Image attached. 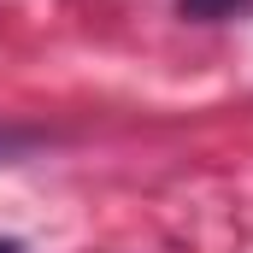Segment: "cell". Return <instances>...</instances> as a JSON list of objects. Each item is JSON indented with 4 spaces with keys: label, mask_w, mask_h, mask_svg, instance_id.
I'll return each mask as SVG.
<instances>
[{
    "label": "cell",
    "mask_w": 253,
    "mask_h": 253,
    "mask_svg": "<svg viewBox=\"0 0 253 253\" xmlns=\"http://www.w3.org/2000/svg\"><path fill=\"white\" fill-rule=\"evenodd\" d=\"M0 253H24V242H12V236H0Z\"/></svg>",
    "instance_id": "1"
}]
</instances>
